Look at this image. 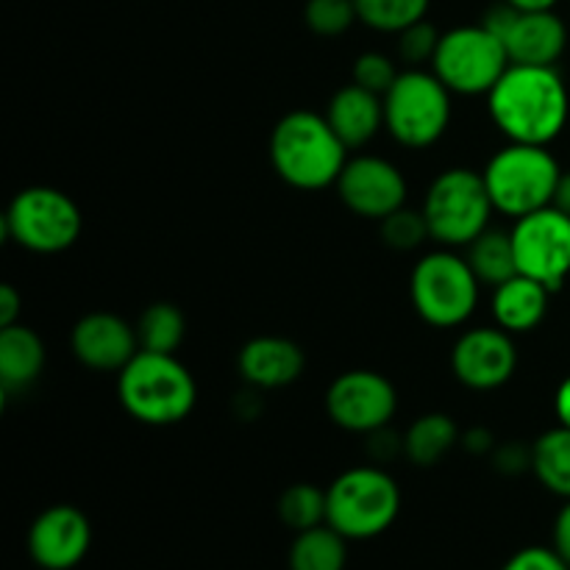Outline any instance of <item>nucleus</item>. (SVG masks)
<instances>
[{
	"instance_id": "obj_22",
	"label": "nucleus",
	"mask_w": 570,
	"mask_h": 570,
	"mask_svg": "<svg viewBox=\"0 0 570 570\" xmlns=\"http://www.w3.org/2000/svg\"><path fill=\"white\" fill-rule=\"evenodd\" d=\"M460 426L443 412L421 415L404 432V456L415 468H434L460 445Z\"/></svg>"
},
{
	"instance_id": "obj_6",
	"label": "nucleus",
	"mask_w": 570,
	"mask_h": 570,
	"mask_svg": "<svg viewBox=\"0 0 570 570\" xmlns=\"http://www.w3.org/2000/svg\"><path fill=\"white\" fill-rule=\"evenodd\" d=\"M482 282L465 256L451 248L429 250L410 276V298L417 317L434 328H456L473 317Z\"/></svg>"
},
{
	"instance_id": "obj_9",
	"label": "nucleus",
	"mask_w": 570,
	"mask_h": 570,
	"mask_svg": "<svg viewBox=\"0 0 570 570\" xmlns=\"http://www.w3.org/2000/svg\"><path fill=\"white\" fill-rule=\"evenodd\" d=\"M81 209L56 187H26L11 198L3 215V232L31 254H61L81 237Z\"/></svg>"
},
{
	"instance_id": "obj_4",
	"label": "nucleus",
	"mask_w": 570,
	"mask_h": 570,
	"mask_svg": "<svg viewBox=\"0 0 570 570\" xmlns=\"http://www.w3.org/2000/svg\"><path fill=\"white\" fill-rule=\"evenodd\" d=\"M328 527L348 540H373L401 515V488L382 465H360L340 473L326 488Z\"/></svg>"
},
{
	"instance_id": "obj_29",
	"label": "nucleus",
	"mask_w": 570,
	"mask_h": 570,
	"mask_svg": "<svg viewBox=\"0 0 570 570\" xmlns=\"http://www.w3.org/2000/svg\"><path fill=\"white\" fill-rule=\"evenodd\" d=\"M379 228L384 245L393 250H417L426 239H432L423 209H410V206H401L393 215L379 220Z\"/></svg>"
},
{
	"instance_id": "obj_33",
	"label": "nucleus",
	"mask_w": 570,
	"mask_h": 570,
	"mask_svg": "<svg viewBox=\"0 0 570 570\" xmlns=\"http://www.w3.org/2000/svg\"><path fill=\"white\" fill-rule=\"evenodd\" d=\"M501 570H570V566L551 546H527L515 551Z\"/></svg>"
},
{
	"instance_id": "obj_12",
	"label": "nucleus",
	"mask_w": 570,
	"mask_h": 570,
	"mask_svg": "<svg viewBox=\"0 0 570 570\" xmlns=\"http://www.w3.org/2000/svg\"><path fill=\"white\" fill-rule=\"evenodd\" d=\"M482 26L504 42L512 65L554 67L568 48V28L554 9L521 11L501 0L484 11Z\"/></svg>"
},
{
	"instance_id": "obj_14",
	"label": "nucleus",
	"mask_w": 570,
	"mask_h": 570,
	"mask_svg": "<svg viewBox=\"0 0 570 570\" xmlns=\"http://www.w3.org/2000/svg\"><path fill=\"white\" fill-rule=\"evenodd\" d=\"M334 187L345 209L365 220H384L395 209L406 206L404 173L382 156L365 154L348 159Z\"/></svg>"
},
{
	"instance_id": "obj_27",
	"label": "nucleus",
	"mask_w": 570,
	"mask_h": 570,
	"mask_svg": "<svg viewBox=\"0 0 570 570\" xmlns=\"http://www.w3.org/2000/svg\"><path fill=\"white\" fill-rule=\"evenodd\" d=\"M278 521L295 534L306 532V529L323 527L328 521V499L326 490L315 488V484H289L282 495H278Z\"/></svg>"
},
{
	"instance_id": "obj_38",
	"label": "nucleus",
	"mask_w": 570,
	"mask_h": 570,
	"mask_svg": "<svg viewBox=\"0 0 570 570\" xmlns=\"http://www.w3.org/2000/svg\"><path fill=\"white\" fill-rule=\"evenodd\" d=\"M262 393H265V390H256L250 387V384H245V390H239L237 399H234V412H237V417L254 421L262 412Z\"/></svg>"
},
{
	"instance_id": "obj_17",
	"label": "nucleus",
	"mask_w": 570,
	"mask_h": 570,
	"mask_svg": "<svg viewBox=\"0 0 570 570\" xmlns=\"http://www.w3.org/2000/svg\"><path fill=\"white\" fill-rule=\"evenodd\" d=\"M70 348L89 371L120 373L137 356V326L115 312H89L72 326Z\"/></svg>"
},
{
	"instance_id": "obj_37",
	"label": "nucleus",
	"mask_w": 570,
	"mask_h": 570,
	"mask_svg": "<svg viewBox=\"0 0 570 570\" xmlns=\"http://www.w3.org/2000/svg\"><path fill=\"white\" fill-rule=\"evenodd\" d=\"M551 549L562 557L570 566V501L562 504V510L557 512L554 529H551Z\"/></svg>"
},
{
	"instance_id": "obj_10",
	"label": "nucleus",
	"mask_w": 570,
	"mask_h": 570,
	"mask_svg": "<svg viewBox=\"0 0 570 570\" xmlns=\"http://www.w3.org/2000/svg\"><path fill=\"white\" fill-rule=\"evenodd\" d=\"M510 65L504 42L479 22L451 28L440 37L432 72L454 95H490Z\"/></svg>"
},
{
	"instance_id": "obj_41",
	"label": "nucleus",
	"mask_w": 570,
	"mask_h": 570,
	"mask_svg": "<svg viewBox=\"0 0 570 570\" xmlns=\"http://www.w3.org/2000/svg\"><path fill=\"white\" fill-rule=\"evenodd\" d=\"M551 206H557V209L566 212L570 217V170L560 176V184H557V193H554V200H551Z\"/></svg>"
},
{
	"instance_id": "obj_28",
	"label": "nucleus",
	"mask_w": 570,
	"mask_h": 570,
	"mask_svg": "<svg viewBox=\"0 0 570 570\" xmlns=\"http://www.w3.org/2000/svg\"><path fill=\"white\" fill-rule=\"evenodd\" d=\"M362 26L379 33H399L417 20H426L432 0H354Z\"/></svg>"
},
{
	"instance_id": "obj_15",
	"label": "nucleus",
	"mask_w": 570,
	"mask_h": 570,
	"mask_svg": "<svg viewBox=\"0 0 570 570\" xmlns=\"http://www.w3.org/2000/svg\"><path fill=\"white\" fill-rule=\"evenodd\" d=\"M451 371L456 382L476 393L504 387L518 371L515 340L499 326L468 328L451 351Z\"/></svg>"
},
{
	"instance_id": "obj_25",
	"label": "nucleus",
	"mask_w": 570,
	"mask_h": 570,
	"mask_svg": "<svg viewBox=\"0 0 570 570\" xmlns=\"http://www.w3.org/2000/svg\"><path fill=\"white\" fill-rule=\"evenodd\" d=\"M532 473L549 493L570 501V429L557 426L532 445Z\"/></svg>"
},
{
	"instance_id": "obj_40",
	"label": "nucleus",
	"mask_w": 570,
	"mask_h": 570,
	"mask_svg": "<svg viewBox=\"0 0 570 570\" xmlns=\"http://www.w3.org/2000/svg\"><path fill=\"white\" fill-rule=\"evenodd\" d=\"M554 410H557V417H560L562 426L570 429V376L560 384V390H557Z\"/></svg>"
},
{
	"instance_id": "obj_23",
	"label": "nucleus",
	"mask_w": 570,
	"mask_h": 570,
	"mask_svg": "<svg viewBox=\"0 0 570 570\" xmlns=\"http://www.w3.org/2000/svg\"><path fill=\"white\" fill-rule=\"evenodd\" d=\"M289 570H345L348 566V538L334 527L306 529L295 534L287 554Z\"/></svg>"
},
{
	"instance_id": "obj_21",
	"label": "nucleus",
	"mask_w": 570,
	"mask_h": 570,
	"mask_svg": "<svg viewBox=\"0 0 570 570\" xmlns=\"http://www.w3.org/2000/svg\"><path fill=\"white\" fill-rule=\"evenodd\" d=\"M48 354L45 343L33 328L14 323L0 328V387L3 393L28 390L39 376Z\"/></svg>"
},
{
	"instance_id": "obj_18",
	"label": "nucleus",
	"mask_w": 570,
	"mask_h": 570,
	"mask_svg": "<svg viewBox=\"0 0 570 570\" xmlns=\"http://www.w3.org/2000/svg\"><path fill=\"white\" fill-rule=\"evenodd\" d=\"M306 354L298 343L276 334L248 340L237 354V371L245 384L256 390H282L304 376Z\"/></svg>"
},
{
	"instance_id": "obj_20",
	"label": "nucleus",
	"mask_w": 570,
	"mask_h": 570,
	"mask_svg": "<svg viewBox=\"0 0 570 570\" xmlns=\"http://www.w3.org/2000/svg\"><path fill=\"white\" fill-rule=\"evenodd\" d=\"M549 298L551 289L546 284L518 273L510 282L493 287L495 326L510 332L512 337L534 332L543 323L546 312H549Z\"/></svg>"
},
{
	"instance_id": "obj_26",
	"label": "nucleus",
	"mask_w": 570,
	"mask_h": 570,
	"mask_svg": "<svg viewBox=\"0 0 570 570\" xmlns=\"http://www.w3.org/2000/svg\"><path fill=\"white\" fill-rule=\"evenodd\" d=\"M184 334H187V317L170 301H156L137 321L139 351L176 354L184 343Z\"/></svg>"
},
{
	"instance_id": "obj_13",
	"label": "nucleus",
	"mask_w": 570,
	"mask_h": 570,
	"mask_svg": "<svg viewBox=\"0 0 570 570\" xmlns=\"http://www.w3.org/2000/svg\"><path fill=\"white\" fill-rule=\"evenodd\" d=\"M395 410L399 393L393 382L376 371H345L326 390V415L345 432L371 434L390 426Z\"/></svg>"
},
{
	"instance_id": "obj_11",
	"label": "nucleus",
	"mask_w": 570,
	"mask_h": 570,
	"mask_svg": "<svg viewBox=\"0 0 570 570\" xmlns=\"http://www.w3.org/2000/svg\"><path fill=\"white\" fill-rule=\"evenodd\" d=\"M518 273L546 284L554 293L570 276V217L557 206L518 217L512 226Z\"/></svg>"
},
{
	"instance_id": "obj_36",
	"label": "nucleus",
	"mask_w": 570,
	"mask_h": 570,
	"mask_svg": "<svg viewBox=\"0 0 570 570\" xmlns=\"http://www.w3.org/2000/svg\"><path fill=\"white\" fill-rule=\"evenodd\" d=\"M460 445L468 451V454H473V456H490L499 443H495V438H493V432H490V429L471 426L468 432H462Z\"/></svg>"
},
{
	"instance_id": "obj_35",
	"label": "nucleus",
	"mask_w": 570,
	"mask_h": 570,
	"mask_svg": "<svg viewBox=\"0 0 570 570\" xmlns=\"http://www.w3.org/2000/svg\"><path fill=\"white\" fill-rule=\"evenodd\" d=\"M365 438H367V456H371L376 465L393 462L395 456L404 454V434H395L390 426L376 429V432L365 434Z\"/></svg>"
},
{
	"instance_id": "obj_5",
	"label": "nucleus",
	"mask_w": 570,
	"mask_h": 570,
	"mask_svg": "<svg viewBox=\"0 0 570 570\" xmlns=\"http://www.w3.org/2000/svg\"><path fill=\"white\" fill-rule=\"evenodd\" d=\"M482 176L495 212L518 220L551 206L562 170L549 145L510 142L488 161Z\"/></svg>"
},
{
	"instance_id": "obj_30",
	"label": "nucleus",
	"mask_w": 570,
	"mask_h": 570,
	"mask_svg": "<svg viewBox=\"0 0 570 570\" xmlns=\"http://www.w3.org/2000/svg\"><path fill=\"white\" fill-rule=\"evenodd\" d=\"M356 20L360 17H356L354 0H306L304 3V22L317 37H343Z\"/></svg>"
},
{
	"instance_id": "obj_42",
	"label": "nucleus",
	"mask_w": 570,
	"mask_h": 570,
	"mask_svg": "<svg viewBox=\"0 0 570 570\" xmlns=\"http://www.w3.org/2000/svg\"><path fill=\"white\" fill-rule=\"evenodd\" d=\"M504 3L515 6V9H521V11H549V9H554L560 0H504Z\"/></svg>"
},
{
	"instance_id": "obj_16",
	"label": "nucleus",
	"mask_w": 570,
	"mask_h": 570,
	"mask_svg": "<svg viewBox=\"0 0 570 570\" xmlns=\"http://www.w3.org/2000/svg\"><path fill=\"white\" fill-rule=\"evenodd\" d=\"M92 549V523L78 507L56 504L39 512L28 529V554L42 570H72Z\"/></svg>"
},
{
	"instance_id": "obj_19",
	"label": "nucleus",
	"mask_w": 570,
	"mask_h": 570,
	"mask_svg": "<svg viewBox=\"0 0 570 570\" xmlns=\"http://www.w3.org/2000/svg\"><path fill=\"white\" fill-rule=\"evenodd\" d=\"M326 120L334 128L345 148H362L384 128V100L382 95L367 92L360 83L337 89L326 106Z\"/></svg>"
},
{
	"instance_id": "obj_31",
	"label": "nucleus",
	"mask_w": 570,
	"mask_h": 570,
	"mask_svg": "<svg viewBox=\"0 0 570 570\" xmlns=\"http://www.w3.org/2000/svg\"><path fill=\"white\" fill-rule=\"evenodd\" d=\"M399 42H395V53H399L401 65L406 70H423V65H432L434 56H438L440 37L443 33L432 26L429 20H417L412 26H406L404 31L395 33Z\"/></svg>"
},
{
	"instance_id": "obj_8",
	"label": "nucleus",
	"mask_w": 570,
	"mask_h": 570,
	"mask_svg": "<svg viewBox=\"0 0 570 570\" xmlns=\"http://www.w3.org/2000/svg\"><path fill=\"white\" fill-rule=\"evenodd\" d=\"M451 89L429 70H401L384 95V128L404 148H429L451 122Z\"/></svg>"
},
{
	"instance_id": "obj_1",
	"label": "nucleus",
	"mask_w": 570,
	"mask_h": 570,
	"mask_svg": "<svg viewBox=\"0 0 570 570\" xmlns=\"http://www.w3.org/2000/svg\"><path fill=\"white\" fill-rule=\"evenodd\" d=\"M488 109L510 142L549 145L568 122V87L557 67L510 65L490 89Z\"/></svg>"
},
{
	"instance_id": "obj_32",
	"label": "nucleus",
	"mask_w": 570,
	"mask_h": 570,
	"mask_svg": "<svg viewBox=\"0 0 570 570\" xmlns=\"http://www.w3.org/2000/svg\"><path fill=\"white\" fill-rule=\"evenodd\" d=\"M399 76L401 70L395 67V61L387 53H379V50H367V53L356 56L354 67H351V81L360 83L367 92L382 95V98L390 92Z\"/></svg>"
},
{
	"instance_id": "obj_34",
	"label": "nucleus",
	"mask_w": 570,
	"mask_h": 570,
	"mask_svg": "<svg viewBox=\"0 0 570 570\" xmlns=\"http://www.w3.org/2000/svg\"><path fill=\"white\" fill-rule=\"evenodd\" d=\"M490 460H493V468L501 473V476H521V473L532 471V445H523V443L495 445Z\"/></svg>"
},
{
	"instance_id": "obj_3",
	"label": "nucleus",
	"mask_w": 570,
	"mask_h": 570,
	"mask_svg": "<svg viewBox=\"0 0 570 570\" xmlns=\"http://www.w3.org/2000/svg\"><path fill=\"white\" fill-rule=\"evenodd\" d=\"M117 395L128 415L145 426H176L198 404V384L176 354L137 351L117 373Z\"/></svg>"
},
{
	"instance_id": "obj_7",
	"label": "nucleus",
	"mask_w": 570,
	"mask_h": 570,
	"mask_svg": "<svg viewBox=\"0 0 570 570\" xmlns=\"http://www.w3.org/2000/svg\"><path fill=\"white\" fill-rule=\"evenodd\" d=\"M493 212L484 176L468 167L440 173L423 198L429 234L440 248H468L484 228H490Z\"/></svg>"
},
{
	"instance_id": "obj_2",
	"label": "nucleus",
	"mask_w": 570,
	"mask_h": 570,
	"mask_svg": "<svg viewBox=\"0 0 570 570\" xmlns=\"http://www.w3.org/2000/svg\"><path fill=\"white\" fill-rule=\"evenodd\" d=\"M348 161V148L328 126L326 115L289 111L271 134V165L284 184L295 189H326L337 184Z\"/></svg>"
},
{
	"instance_id": "obj_39",
	"label": "nucleus",
	"mask_w": 570,
	"mask_h": 570,
	"mask_svg": "<svg viewBox=\"0 0 570 570\" xmlns=\"http://www.w3.org/2000/svg\"><path fill=\"white\" fill-rule=\"evenodd\" d=\"M20 312H22L20 293H17L11 284H3V287H0V328L14 326Z\"/></svg>"
},
{
	"instance_id": "obj_24",
	"label": "nucleus",
	"mask_w": 570,
	"mask_h": 570,
	"mask_svg": "<svg viewBox=\"0 0 570 570\" xmlns=\"http://www.w3.org/2000/svg\"><path fill=\"white\" fill-rule=\"evenodd\" d=\"M468 265L473 267L476 278L488 287H499V284L510 282L512 276H518V262H515V248H512V234L501 232V228H484L471 245H468L465 254Z\"/></svg>"
}]
</instances>
